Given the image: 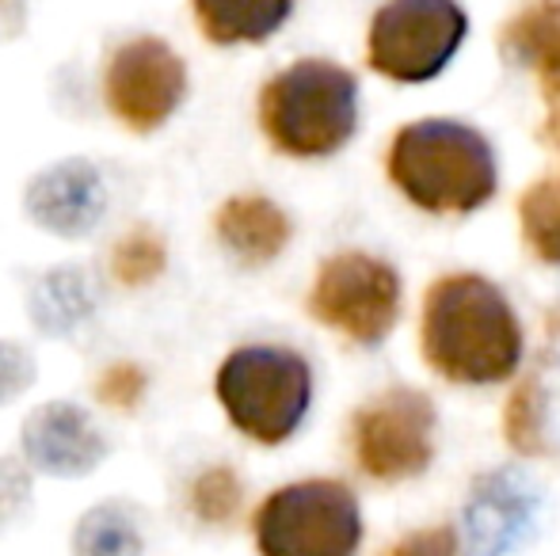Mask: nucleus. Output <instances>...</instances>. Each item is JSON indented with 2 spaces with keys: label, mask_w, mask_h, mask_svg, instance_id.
Segmentation results:
<instances>
[{
  "label": "nucleus",
  "mask_w": 560,
  "mask_h": 556,
  "mask_svg": "<svg viewBox=\"0 0 560 556\" xmlns=\"http://www.w3.org/2000/svg\"><path fill=\"white\" fill-rule=\"evenodd\" d=\"M423 358L457 386H495L518 370L523 324L495 282L446 275L423 297Z\"/></svg>",
  "instance_id": "obj_1"
},
{
  "label": "nucleus",
  "mask_w": 560,
  "mask_h": 556,
  "mask_svg": "<svg viewBox=\"0 0 560 556\" xmlns=\"http://www.w3.org/2000/svg\"><path fill=\"white\" fill-rule=\"evenodd\" d=\"M389 179L428 214H472L495 194V153L480 130L420 119L397 130L385 156Z\"/></svg>",
  "instance_id": "obj_2"
},
{
  "label": "nucleus",
  "mask_w": 560,
  "mask_h": 556,
  "mask_svg": "<svg viewBox=\"0 0 560 556\" xmlns=\"http://www.w3.org/2000/svg\"><path fill=\"white\" fill-rule=\"evenodd\" d=\"M259 130L294 161L332 156L359 130V81L325 58H302L259 88Z\"/></svg>",
  "instance_id": "obj_3"
},
{
  "label": "nucleus",
  "mask_w": 560,
  "mask_h": 556,
  "mask_svg": "<svg viewBox=\"0 0 560 556\" xmlns=\"http://www.w3.org/2000/svg\"><path fill=\"white\" fill-rule=\"evenodd\" d=\"M214 397L248 442L282 446L310 416L313 366L282 343H244L218 366Z\"/></svg>",
  "instance_id": "obj_4"
},
{
  "label": "nucleus",
  "mask_w": 560,
  "mask_h": 556,
  "mask_svg": "<svg viewBox=\"0 0 560 556\" xmlns=\"http://www.w3.org/2000/svg\"><path fill=\"white\" fill-rule=\"evenodd\" d=\"M259 556H354L362 545V511L343 481L310 476L275 488L252 514Z\"/></svg>",
  "instance_id": "obj_5"
},
{
  "label": "nucleus",
  "mask_w": 560,
  "mask_h": 556,
  "mask_svg": "<svg viewBox=\"0 0 560 556\" xmlns=\"http://www.w3.org/2000/svg\"><path fill=\"white\" fill-rule=\"evenodd\" d=\"M469 35L457 0H385L366 31V66L397 84H428Z\"/></svg>",
  "instance_id": "obj_6"
},
{
  "label": "nucleus",
  "mask_w": 560,
  "mask_h": 556,
  "mask_svg": "<svg viewBox=\"0 0 560 556\" xmlns=\"http://www.w3.org/2000/svg\"><path fill=\"white\" fill-rule=\"evenodd\" d=\"M305 309L343 340L377 347L400 317V275L370 252H336L317 268Z\"/></svg>",
  "instance_id": "obj_7"
},
{
  "label": "nucleus",
  "mask_w": 560,
  "mask_h": 556,
  "mask_svg": "<svg viewBox=\"0 0 560 556\" xmlns=\"http://www.w3.org/2000/svg\"><path fill=\"white\" fill-rule=\"evenodd\" d=\"M104 99L130 134H156L187 99V66L164 38L141 35L122 43L107 61Z\"/></svg>",
  "instance_id": "obj_8"
},
{
  "label": "nucleus",
  "mask_w": 560,
  "mask_h": 556,
  "mask_svg": "<svg viewBox=\"0 0 560 556\" xmlns=\"http://www.w3.org/2000/svg\"><path fill=\"white\" fill-rule=\"evenodd\" d=\"M354 461L374 481H408L435 458V404L416 389H389L351 423Z\"/></svg>",
  "instance_id": "obj_9"
},
{
  "label": "nucleus",
  "mask_w": 560,
  "mask_h": 556,
  "mask_svg": "<svg viewBox=\"0 0 560 556\" xmlns=\"http://www.w3.org/2000/svg\"><path fill=\"white\" fill-rule=\"evenodd\" d=\"M104 171L84 156H69L50 168L35 171L23 187V214L35 229L58 240H84L107 217Z\"/></svg>",
  "instance_id": "obj_10"
},
{
  "label": "nucleus",
  "mask_w": 560,
  "mask_h": 556,
  "mask_svg": "<svg viewBox=\"0 0 560 556\" xmlns=\"http://www.w3.org/2000/svg\"><path fill=\"white\" fill-rule=\"evenodd\" d=\"M20 453L31 473L77 481L104 465L107 438L100 423L89 416V409L73 401H46L23 419Z\"/></svg>",
  "instance_id": "obj_11"
},
{
  "label": "nucleus",
  "mask_w": 560,
  "mask_h": 556,
  "mask_svg": "<svg viewBox=\"0 0 560 556\" xmlns=\"http://www.w3.org/2000/svg\"><path fill=\"white\" fill-rule=\"evenodd\" d=\"M214 237L218 245L244 268H267L287 252L294 225L290 214L267 194H229L214 210Z\"/></svg>",
  "instance_id": "obj_12"
},
{
  "label": "nucleus",
  "mask_w": 560,
  "mask_h": 556,
  "mask_svg": "<svg viewBox=\"0 0 560 556\" xmlns=\"http://www.w3.org/2000/svg\"><path fill=\"white\" fill-rule=\"evenodd\" d=\"M294 12V0H195L199 31L214 46L267 43Z\"/></svg>",
  "instance_id": "obj_13"
},
{
  "label": "nucleus",
  "mask_w": 560,
  "mask_h": 556,
  "mask_svg": "<svg viewBox=\"0 0 560 556\" xmlns=\"http://www.w3.org/2000/svg\"><path fill=\"white\" fill-rule=\"evenodd\" d=\"M500 50L515 66L546 76L560 69V0H530L500 31Z\"/></svg>",
  "instance_id": "obj_14"
},
{
  "label": "nucleus",
  "mask_w": 560,
  "mask_h": 556,
  "mask_svg": "<svg viewBox=\"0 0 560 556\" xmlns=\"http://www.w3.org/2000/svg\"><path fill=\"white\" fill-rule=\"evenodd\" d=\"M96 289L92 279L81 268H54L31 289V320L43 328L46 335H69L92 320L96 312Z\"/></svg>",
  "instance_id": "obj_15"
},
{
  "label": "nucleus",
  "mask_w": 560,
  "mask_h": 556,
  "mask_svg": "<svg viewBox=\"0 0 560 556\" xmlns=\"http://www.w3.org/2000/svg\"><path fill=\"white\" fill-rule=\"evenodd\" d=\"M73 556H145V534H141L138 514L118 499L96 504L77 519L73 542H69Z\"/></svg>",
  "instance_id": "obj_16"
},
{
  "label": "nucleus",
  "mask_w": 560,
  "mask_h": 556,
  "mask_svg": "<svg viewBox=\"0 0 560 556\" xmlns=\"http://www.w3.org/2000/svg\"><path fill=\"white\" fill-rule=\"evenodd\" d=\"M112 279L122 289H145L168 271V240L153 225H133L107 252Z\"/></svg>",
  "instance_id": "obj_17"
},
{
  "label": "nucleus",
  "mask_w": 560,
  "mask_h": 556,
  "mask_svg": "<svg viewBox=\"0 0 560 556\" xmlns=\"http://www.w3.org/2000/svg\"><path fill=\"white\" fill-rule=\"evenodd\" d=\"M523 240L541 263H560V171L538 179L518 199Z\"/></svg>",
  "instance_id": "obj_18"
},
{
  "label": "nucleus",
  "mask_w": 560,
  "mask_h": 556,
  "mask_svg": "<svg viewBox=\"0 0 560 556\" xmlns=\"http://www.w3.org/2000/svg\"><path fill=\"white\" fill-rule=\"evenodd\" d=\"M187 507H191L199 527H229L244 507V484L233 465H207L195 473L187 488Z\"/></svg>",
  "instance_id": "obj_19"
},
{
  "label": "nucleus",
  "mask_w": 560,
  "mask_h": 556,
  "mask_svg": "<svg viewBox=\"0 0 560 556\" xmlns=\"http://www.w3.org/2000/svg\"><path fill=\"white\" fill-rule=\"evenodd\" d=\"M145 393H149V374L141 370L138 363H130V358L107 363L104 370L96 374V381H92V397H96L100 409L126 412V416L141 409Z\"/></svg>",
  "instance_id": "obj_20"
},
{
  "label": "nucleus",
  "mask_w": 560,
  "mask_h": 556,
  "mask_svg": "<svg viewBox=\"0 0 560 556\" xmlns=\"http://www.w3.org/2000/svg\"><path fill=\"white\" fill-rule=\"evenodd\" d=\"M503 430H508V442L515 446L518 453H526V458L546 453L541 412H538V401H534V381H523V386L511 393L508 412H503Z\"/></svg>",
  "instance_id": "obj_21"
},
{
  "label": "nucleus",
  "mask_w": 560,
  "mask_h": 556,
  "mask_svg": "<svg viewBox=\"0 0 560 556\" xmlns=\"http://www.w3.org/2000/svg\"><path fill=\"white\" fill-rule=\"evenodd\" d=\"M38 363L31 358V351L23 343L0 340V404L15 401L20 393H27V386L35 381Z\"/></svg>",
  "instance_id": "obj_22"
},
{
  "label": "nucleus",
  "mask_w": 560,
  "mask_h": 556,
  "mask_svg": "<svg viewBox=\"0 0 560 556\" xmlns=\"http://www.w3.org/2000/svg\"><path fill=\"white\" fill-rule=\"evenodd\" d=\"M382 556H465L462 537L454 527H428L416 530V534L400 537L397 545H389Z\"/></svg>",
  "instance_id": "obj_23"
},
{
  "label": "nucleus",
  "mask_w": 560,
  "mask_h": 556,
  "mask_svg": "<svg viewBox=\"0 0 560 556\" xmlns=\"http://www.w3.org/2000/svg\"><path fill=\"white\" fill-rule=\"evenodd\" d=\"M538 88H541V99H546V122H541V138H546V145L560 156V69L538 76Z\"/></svg>",
  "instance_id": "obj_24"
}]
</instances>
